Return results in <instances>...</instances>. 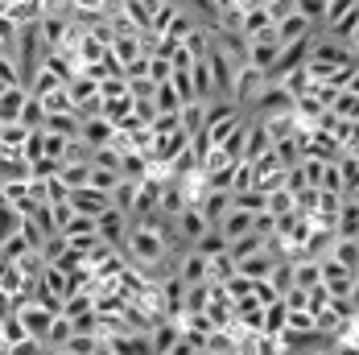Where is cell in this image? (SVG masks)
Listing matches in <instances>:
<instances>
[{"mask_svg":"<svg viewBox=\"0 0 359 355\" xmlns=\"http://www.w3.org/2000/svg\"><path fill=\"white\" fill-rule=\"evenodd\" d=\"M264 71H256V67H248V62H240L236 67V79H231V104L236 107H252V100L264 91Z\"/></svg>","mask_w":359,"mask_h":355,"instance_id":"obj_1","label":"cell"},{"mask_svg":"<svg viewBox=\"0 0 359 355\" xmlns=\"http://www.w3.org/2000/svg\"><path fill=\"white\" fill-rule=\"evenodd\" d=\"M281 50H285V46H281V41H277V34L269 29V34H260V37H252V41H248V58H244V62L269 74V71H273V62L281 58Z\"/></svg>","mask_w":359,"mask_h":355,"instance_id":"obj_2","label":"cell"},{"mask_svg":"<svg viewBox=\"0 0 359 355\" xmlns=\"http://www.w3.org/2000/svg\"><path fill=\"white\" fill-rule=\"evenodd\" d=\"M277 260H281V256L264 244L260 252H252V256H244V260H236V273L248 277V281H260V277H269V273L277 269Z\"/></svg>","mask_w":359,"mask_h":355,"instance_id":"obj_3","label":"cell"},{"mask_svg":"<svg viewBox=\"0 0 359 355\" xmlns=\"http://www.w3.org/2000/svg\"><path fill=\"white\" fill-rule=\"evenodd\" d=\"M67 203H71L79 215H100L111 207V194H104V190H91V186H79V190H71L67 194Z\"/></svg>","mask_w":359,"mask_h":355,"instance_id":"obj_4","label":"cell"},{"mask_svg":"<svg viewBox=\"0 0 359 355\" xmlns=\"http://www.w3.org/2000/svg\"><path fill=\"white\" fill-rule=\"evenodd\" d=\"M273 34H277V41H281V46H297V41H306V37H314L318 29H314V25H310L306 17H297V13H289L285 21H277V25H273Z\"/></svg>","mask_w":359,"mask_h":355,"instance_id":"obj_5","label":"cell"},{"mask_svg":"<svg viewBox=\"0 0 359 355\" xmlns=\"http://www.w3.org/2000/svg\"><path fill=\"white\" fill-rule=\"evenodd\" d=\"M79 141L87 145V149L111 145V141H116V124H111V120H104V116H91V120H83V128H79Z\"/></svg>","mask_w":359,"mask_h":355,"instance_id":"obj_6","label":"cell"},{"mask_svg":"<svg viewBox=\"0 0 359 355\" xmlns=\"http://www.w3.org/2000/svg\"><path fill=\"white\" fill-rule=\"evenodd\" d=\"M174 277H178L182 285H203L207 281V256H198L194 248H186L182 260H178V269H174Z\"/></svg>","mask_w":359,"mask_h":355,"instance_id":"obj_7","label":"cell"},{"mask_svg":"<svg viewBox=\"0 0 359 355\" xmlns=\"http://www.w3.org/2000/svg\"><path fill=\"white\" fill-rule=\"evenodd\" d=\"M194 207H198V211H203V219L215 227L219 219L231 211V190H203V199H198Z\"/></svg>","mask_w":359,"mask_h":355,"instance_id":"obj_8","label":"cell"},{"mask_svg":"<svg viewBox=\"0 0 359 355\" xmlns=\"http://www.w3.org/2000/svg\"><path fill=\"white\" fill-rule=\"evenodd\" d=\"M273 149V137H269V128L260 124V116L248 120V137H244V157L240 161H256V157H264Z\"/></svg>","mask_w":359,"mask_h":355,"instance_id":"obj_9","label":"cell"},{"mask_svg":"<svg viewBox=\"0 0 359 355\" xmlns=\"http://www.w3.org/2000/svg\"><path fill=\"white\" fill-rule=\"evenodd\" d=\"M108 54L120 62V67L137 62V58H141V34H116L108 41Z\"/></svg>","mask_w":359,"mask_h":355,"instance_id":"obj_10","label":"cell"},{"mask_svg":"<svg viewBox=\"0 0 359 355\" xmlns=\"http://www.w3.org/2000/svg\"><path fill=\"white\" fill-rule=\"evenodd\" d=\"M25 100H29L25 87H4V91H0V124H17Z\"/></svg>","mask_w":359,"mask_h":355,"instance_id":"obj_11","label":"cell"},{"mask_svg":"<svg viewBox=\"0 0 359 355\" xmlns=\"http://www.w3.org/2000/svg\"><path fill=\"white\" fill-rule=\"evenodd\" d=\"M326 256H330L334 264H343V269H359V240H351V236H334L330 248H326Z\"/></svg>","mask_w":359,"mask_h":355,"instance_id":"obj_12","label":"cell"},{"mask_svg":"<svg viewBox=\"0 0 359 355\" xmlns=\"http://www.w3.org/2000/svg\"><path fill=\"white\" fill-rule=\"evenodd\" d=\"M178 46L190 54V58H194V62H198V58H207V54L215 50V41H211V29H207V25H194V29L182 37Z\"/></svg>","mask_w":359,"mask_h":355,"instance_id":"obj_13","label":"cell"},{"mask_svg":"<svg viewBox=\"0 0 359 355\" xmlns=\"http://www.w3.org/2000/svg\"><path fill=\"white\" fill-rule=\"evenodd\" d=\"M273 29V21H269V13L264 8H252V13H240V25H236V34L244 37V41H252V37L269 34Z\"/></svg>","mask_w":359,"mask_h":355,"instance_id":"obj_14","label":"cell"},{"mask_svg":"<svg viewBox=\"0 0 359 355\" xmlns=\"http://www.w3.org/2000/svg\"><path fill=\"white\" fill-rule=\"evenodd\" d=\"M46 133H54V137H67V141H79V128H83V120L74 116V112H58V116H46V124H41Z\"/></svg>","mask_w":359,"mask_h":355,"instance_id":"obj_15","label":"cell"},{"mask_svg":"<svg viewBox=\"0 0 359 355\" xmlns=\"http://www.w3.org/2000/svg\"><path fill=\"white\" fill-rule=\"evenodd\" d=\"M334 236H351L359 240V203L355 199H343V207L334 215Z\"/></svg>","mask_w":359,"mask_h":355,"instance_id":"obj_16","label":"cell"},{"mask_svg":"<svg viewBox=\"0 0 359 355\" xmlns=\"http://www.w3.org/2000/svg\"><path fill=\"white\" fill-rule=\"evenodd\" d=\"M326 112L330 116H339V120H355L359 116V95L347 87V91H334L330 95V104H326Z\"/></svg>","mask_w":359,"mask_h":355,"instance_id":"obj_17","label":"cell"},{"mask_svg":"<svg viewBox=\"0 0 359 355\" xmlns=\"http://www.w3.org/2000/svg\"><path fill=\"white\" fill-rule=\"evenodd\" d=\"M203 116H207V104H198V100H194V104H182L178 107L182 133H186V137H198V133H203Z\"/></svg>","mask_w":359,"mask_h":355,"instance_id":"obj_18","label":"cell"},{"mask_svg":"<svg viewBox=\"0 0 359 355\" xmlns=\"http://www.w3.org/2000/svg\"><path fill=\"white\" fill-rule=\"evenodd\" d=\"M281 330H285V302L277 297V302H269L264 314H260V335H273V339H277Z\"/></svg>","mask_w":359,"mask_h":355,"instance_id":"obj_19","label":"cell"},{"mask_svg":"<svg viewBox=\"0 0 359 355\" xmlns=\"http://www.w3.org/2000/svg\"><path fill=\"white\" fill-rule=\"evenodd\" d=\"M62 240H100L95 236V215H71V223L62 227Z\"/></svg>","mask_w":359,"mask_h":355,"instance_id":"obj_20","label":"cell"},{"mask_svg":"<svg viewBox=\"0 0 359 355\" xmlns=\"http://www.w3.org/2000/svg\"><path fill=\"white\" fill-rule=\"evenodd\" d=\"M194 25H198V21H194V17H190V8H174V17H170V25H165V34L161 37H170V41H182V37L190 34V29H194Z\"/></svg>","mask_w":359,"mask_h":355,"instance_id":"obj_21","label":"cell"},{"mask_svg":"<svg viewBox=\"0 0 359 355\" xmlns=\"http://www.w3.org/2000/svg\"><path fill=\"white\" fill-rule=\"evenodd\" d=\"M190 248L198 252V256H207V260H211V256H219V252H227V240L219 236V227H207V232H203Z\"/></svg>","mask_w":359,"mask_h":355,"instance_id":"obj_22","label":"cell"},{"mask_svg":"<svg viewBox=\"0 0 359 355\" xmlns=\"http://www.w3.org/2000/svg\"><path fill=\"white\" fill-rule=\"evenodd\" d=\"M0 83L4 87H25V74H21V62L13 58V50L0 54Z\"/></svg>","mask_w":359,"mask_h":355,"instance_id":"obj_23","label":"cell"},{"mask_svg":"<svg viewBox=\"0 0 359 355\" xmlns=\"http://www.w3.org/2000/svg\"><path fill=\"white\" fill-rule=\"evenodd\" d=\"M95 347H100V339H95V335H79V330H74L71 339L58 347V355H91Z\"/></svg>","mask_w":359,"mask_h":355,"instance_id":"obj_24","label":"cell"},{"mask_svg":"<svg viewBox=\"0 0 359 355\" xmlns=\"http://www.w3.org/2000/svg\"><path fill=\"white\" fill-rule=\"evenodd\" d=\"M260 248H264V240H260V236H252V232H244L240 240H231V244H227V256H231V260H244V256H252V252H260Z\"/></svg>","mask_w":359,"mask_h":355,"instance_id":"obj_25","label":"cell"},{"mask_svg":"<svg viewBox=\"0 0 359 355\" xmlns=\"http://www.w3.org/2000/svg\"><path fill=\"white\" fill-rule=\"evenodd\" d=\"M87 186H91V190H104V194H111V190L120 186V174H116V170H100V166H91Z\"/></svg>","mask_w":359,"mask_h":355,"instance_id":"obj_26","label":"cell"},{"mask_svg":"<svg viewBox=\"0 0 359 355\" xmlns=\"http://www.w3.org/2000/svg\"><path fill=\"white\" fill-rule=\"evenodd\" d=\"M170 87H174V95H178V104H194V83H190V71H174L165 79Z\"/></svg>","mask_w":359,"mask_h":355,"instance_id":"obj_27","label":"cell"},{"mask_svg":"<svg viewBox=\"0 0 359 355\" xmlns=\"http://www.w3.org/2000/svg\"><path fill=\"white\" fill-rule=\"evenodd\" d=\"M124 95H128V79H124V74L100 79V100H124Z\"/></svg>","mask_w":359,"mask_h":355,"instance_id":"obj_28","label":"cell"},{"mask_svg":"<svg viewBox=\"0 0 359 355\" xmlns=\"http://www.w3.org/2000/svg\"><path fill=\"white\" fill-rule=\"evenodd\" d=\"M252 236H260V240H273V236H277V215L256 211V215H252Z\"/></svg>","mask_w":359,"mask_h":355,"instance_id":"obj_29","label":"cell"},{"mask_svg":"<svg viewBox=\"0 0 359 355\" xmlns=\"http://www.w3.org/2000/svg\"><path fill=\"white\" fill-rule=\"evenodd\" d=\"M17 124H25V128H41V124H46L41 100H34V95H29V100H25V107H21V120H17Z\"/></svg>","mask_w":359,"mask_h":355,"instance_id":"obj_30","label":"cell"},{"mask_svg":"<svg viewBox=\"0 0 359 355\" xmlns=\"http://www.w3.org/2000/svg\"><path fill=\"white\" fill-rule=\"evenodd\" d=\"M351 8H359V0H326V17H323V29H326V25H334L339 17H347Z\"/></svg>","mask_w":359,"mask_h":355,"instance_id":"obj_31","label":"cell"},{"mask_svg":"<svg viewBox=\"0 0 359 355\" xmlns=\"http://www.w3.org/2000/svg\"><path fill=\"white\" fill-rule=\"evenodd\" d=\"M264 13H269V21L277 25V21H285L289 13H293V0H264Z\"/></svg>","mask_w":359,"mask_h":355,"instance_id":"obj_32","label":"cell"},{"mask_svg":"<svg viewBox=\"0 0 359 355\" xmlns=\"http://www.w3.org/2000/svg\"><path fill=\"white\" fill-rule=\"evenodd\" d=\"M170 74H174L170 58H149V83H165Z\"/></svg>","mask_w":359,"mask_h":355,"instance_id":"obj_33","label":"cell"},{"mask_svg":"<svg viewBox=\"0 0 359 355\" xmlns=\"http://www.w3.org/2000/svg\"><path fill=\"white\" fill-rule=\"evenodd\" d=\"M334 355H359L355 343H334Z\"/></svg>","mask_w":359,"mask_h":355,"instance_id":"obj_34","label":"cell"},{"mask_svg":"<svg viewBox=\"0 0 359 355\" xmlns=\"http://www.w3.org/2000/svg\"><path fill=\"white\" fill-rule=\"evenodd\" d=\"M91 355H116V351H111L108 343H100V347H95V351H91Z\"/></svg>","mask_w":359,"mask_h":355,"instance_id":"obj_35","label":"cell"},{"mask_svg":"<svg viewBox=\"0 0 359 355\" xmlns=\"http://www.w3.org/2000/svg\"><path fill=\"white\" fill-rule=\"evenodd\" d=\"M207 355H236V351H207Z\"/></svg>","mask_w":359,"mask_h":355,"instance_id":"obj_36","label":"cell"},{"mask_svg":"<svg viewBox=\"0 0 359 355\" xmlns=\"http://www.w3.org/2000/svg\"><path fill=\"white\" fill-rule=\"evenodd\" d=\"M157 4H178V0H157Z\"/></svg>","mask_w":359,"mask_h":355,"instance_id":"obj_37","label":"cell"},{"mask_svg":"<svg viewBox=\"0 0 359 355\" xmlns=\"http://www.w3.org/2000/svg\"><path fill=\"white\" fill-rule=\"evenodd\" d=\"M211 4H215V0H211Z\"/></svg>","mask_w":359,"mask_h":355,"instance_id":"obj_38","label":"cell"}]
</instances>
